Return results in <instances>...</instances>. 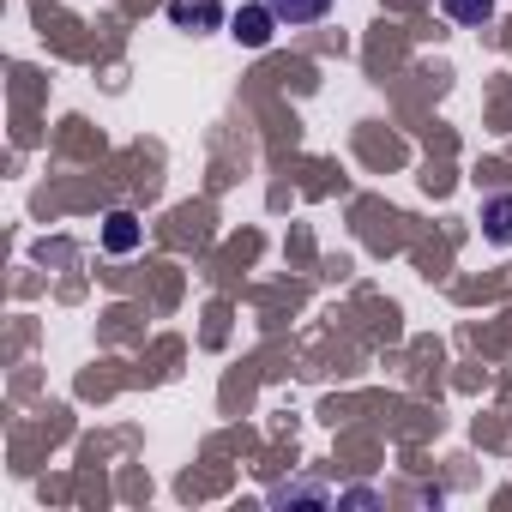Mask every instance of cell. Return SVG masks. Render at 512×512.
<instances>
[{
    "mask_svg": "<svg viewBox=\"0 0 512 512\" xmlns=\"http://www.w3.org/2000/svg\"><path fill=\"white\" fill-rule=\"evenodd\" d=\"M452 25H488L494 19V0H440Z\"/></svg>",
    "mask_w": 512,
    "mask_h": 512,
    "instance_id": "cell-6",
    "label": "cell"
},
{
    "mask_svg": "<svg viewBox=\"0 0 512 512\" xmlns=\"http://www.w3.org/2000/svg\"><path fill=\"white\" fill-rule=\"evenodd\" d=\"M266 7L278 13V25H320L332 13V0H266Z\"/></svg>",
    "mask_w": 512,
    "mask_h": 512,
    "instance_id": "cell-5",
    "label": "cell"
},
{
    "mask_svg": "<svg viewBox=\"0 0 512 512\" xmlns=\"http://www.w3.org/2000/svg\"><path fill=\"white\" fill-rule=\"evenodd\" d=\"M272 25H278V13L260 0V7H241V13L229 19V37H235L241 49H266V43H272Z\"/></svg>",
    "mask_w": 512,
    "mask_h": 512,
    "instance_id": "cell-2",
    "label": "cell"
},
{
    "mask_svg": "<svg viewBox=\"0 0 512 512\" xmlns=\"http://www.w3.org/2000/svg\"><path fill=\"white\" fill-rule=\"evenodd\" d=\"M482 229H488L494 247H512V193H494V199L482 205Z\"/></svg>",
    "mask_w": 512,
    "mask_h": 512,
    "instance_id": "cell-4",
    "label": "cell"
},
{
    "mask_svg": "<svg viewBox=\"0 0 512 512\" xmlns=\"http://www.w3.org/2000/svg\"><path fill=\"white\" fill-rule=\"evenodd\" d=\"M229 13H223V0H169V25L175 31H193V37H205V31H217Z\"/></svg>",
    "mask_w": 512,
    "mask_h": 512,
    "instance_id": "cell-1",
    "label": "cell"
},
{
    "mask_svg": "<svg viewBox=\"0 0 512 512\" xmlns=\"http://www.w3.org/2000/svg\"><path fill=\"white\" fill-rule=\"evenodd\" d=\"M139 235H145V229H139L133 211H109V217H103V247H109V253H133Z\"/></svg>",
    "mask_w": 512,
    "mask_h": 512,
    "instance_id": "cell-3",
    "label": "cell"
}]
</instances>
